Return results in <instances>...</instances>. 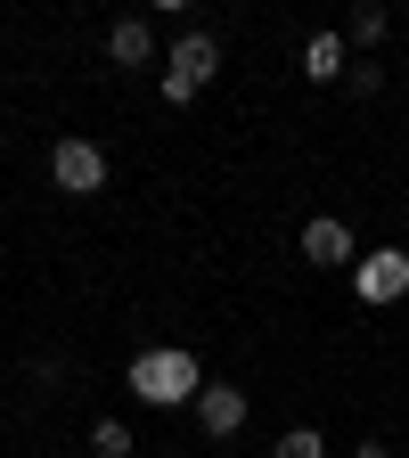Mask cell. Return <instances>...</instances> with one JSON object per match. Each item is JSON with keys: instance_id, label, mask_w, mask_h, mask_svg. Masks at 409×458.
I'll use <instances>...</instances> for the list:
<instances>
[{"instance_id": "3", "label": "cell", "mask_w": 409, "mask_h": 458, "mask_svg": "<svg viewBox=\"0 0 409 458\" xmlns=\"http://www.w3.org/2000/svg\"><path fill=\"white\" fill-rule=\"evenodd\" d=\"M213 74H221V41H213V33H181V41L164 49V82H172V90L197 98Z\"/></svg>"}, {"instance_id": "8", "label": "cell", "mask_w": 409, "mask_h": 458, "mask_svg": "<svg viewBox=\"0 0 409 458\" xmlns=\"http://www.w3.org/2000/svg\"><path fill=\"white\" fill-rule=\"evenodd\" d=\"M353 74V41L344 33H311L303 41V82H344Z\"/></svg>"}, {"instance_id": "9", "label": "cell", "mask_w": 409, "mask_h": 458, "mask_svg": "<svg viewBox=\"0 0 409 458\" xmlns=\"http://www.w3.org/2000/svg\"><path fill=\"white\" fill-rule=\"evenodd\" d=\"M270 458H328V442H320V426H286L270 442Z\"/></svg>"}, {"instance_id": "6", "label": "cell", "mask_w": 409, "mask_h": 458, "mask_svg": "<svg viewBox=\"0 0 409 458\" xmlns=\"http://www.w3.org/2000/svg\"><path fill=\"white\" fill-rule=\"evenodd\" d=\"M246 410H254V401H246L238 385H205V393H197V426H205L213 442L238 434V426H246Z\"/></svg>"}, {"instance_id": "11", "label": "cell", "mask_w": 409, "mask_h": 458, "mask_svg": "<svg viewBox=\"0 0 409 458\" xmlns=\"http://www.w3.org/2000/svg\"><path fill=\"white\" fill-rule=\"evenodd\" d=\"M90 450H98V458H132V426H124V418H98V426H90Z\"/></svg>"}, {"instance_id": "7", "label": "cell", "mask_w": 409, "mask_h": 458, "mask_svg": "<svg viewBox=\"0 0 409 458\" xmlns=\"http://www.w3.org/2000/svg\"><path fill=\"white\" fill-rule=\"evenodd\" d=\"M107 66H156V25L148 17H115L107 25Z\"/></svg>"}, {"instance_id": "13", "label": "cell", "mask_w": 409, "mask_h": 458, "mask_svg": "<svg viewBox=\"0 0 409 458\" xmlns=\"http://www.w3.org/2000/svg\"><path fill=\"white\" fill-rule=\"evenodd\" d=\"M353 458H393V450H385V442H361V450H353Z\"/></svg>"}, {"instance_id": "2", "label": "cell", "mask_w": 409, "mask_h": 458, "mask_svg": "<svg viewBox=\"0 0 409 458\" xmlns=\"http://www.w3.org/2000/svg\"><path fill=\"white\" fill-rule=\"evenodd\" d=\"M49 181L66 189V197H98L107 189V148L98 140H57L49 148Z\"/></svg>"}, {"instance_id": "5", "label": "cell", "mask_w": 409, "mask_h": 458, "mask_svg": "<svg viewBox=\"0 0 409 458\" xmlns=\"http://www.w3.org/2000/svg\"><path fill=\"white\" fill-rule=\"evenodd\" d=\"M295 254L311 262V270H344L361 246H353V229H344L336 213H320V221H303V238H295Z\"/></svg>"}, {"instance_id": "1", "label": "cell", "mask_w": 409, "mask_h": 458, "mask_svg": "<svg viewBox=\"0 0 409 458\" xmlns=\"http://www.w3.org/2000/svg\"><path fill=\"white\" fill-rule=\"evenodd\" d=\"M197 393H205V369L181 344H148L132 360V401H148V410H197Z\"/></svg>"}, {"instance_id": "10", "label": "cell", "mask_w": 409, "mask_h": 458, "mask_svg": "<svg viewBox=\"0 0 409 458\" xmlns=\"http://www.w3.org/2000/svg\"><path fill=\"white\" fill-rule=\"evenodd\" d=\"M385 25H393L385 9H353V25H344V41H353V57H361V49H377V41H385Z\"/></svg>"}, {"instance_id": "4", "label": "cell", "mask_w": 409, "mask_h": 458, "mask_svg": "<svg viewBox=\"0 0 409 458\" xmlns=\"http://www.w3.org/2000/svg\"><path fill=\"white\" fill-rule=\"evenodd\" d=\"M353 286H361V303H401L409 295V254L401 246H377L353 262Z\"/></svg>"}, {"instance_id": "12", "label": "cell", "mask_w": 409, "mask_h": 458, "mask_svg": "<svg viewBox=\"0 0 409 458\" xmlns=\"http://www.w3.org/2000/svg\"><path fill=\"white\" fill-rule=\"evenodd\" d=\"M344 82H353V90L369 98V90H385V66H369V57H353V74H344Z\"/></svg>"}]
</instances>
